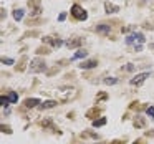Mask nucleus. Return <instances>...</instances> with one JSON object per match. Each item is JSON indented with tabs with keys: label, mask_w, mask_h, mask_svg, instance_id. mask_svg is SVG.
<instances>
[{
	"label": "nucleus",
	"mask_w": 154,
	"mask_h": 144,
	"mask_svg": "<svg viewBox=\"0 0 154 144\" xmlns=\"http://www.w3.org/2000/svg\"><path fill=\"white\" fill-rule=\"evenodd\" d=\"M57 93H58V96H60L61 101H70V100H73V98L76 96V90H75V88H70V86L58 88Z\"/></svg>",
	"instance_id": "f257e3e1"
},
{
	"label": "nucleus",
	"mask_w": 154,
	"mask_h": 144,
	"mask_svg": "<svg viewBox=\"0 0 154 144\" xmlns=\"http://www.w3.org/2000/svg\"><path fill=\"white\" fill-rule=\"evenodd\" d=\"M28 70H30V73H42L47 70V63L42 58H33L28 65Z\"/></svg>",
	"instance_id": "f03ea898"
},
{
	"label": "nucleus",
	"mask_w": 154,
	"mask_h": 144,
	"mask_svg": "<svg viewBox=\"0 0 154 144\" xmlns=\"http://www.w3.org/2000/svg\"><path fill=\"white\" fill-rule=\"evenodd\" d=\"M71 15H73V17L76 18V20H81V22L88 18L86 10H85L83 7H80V5H76V4H75L73 7H71Z\"/></svg>",
	"instance_id": "7ed1b4c3"
},
{
	"label": "nucleus",
	"mask_w": 154,
	"mask_h": 144,
	"mask_svg": "<svg viewBox=\"0 0 154 144\" xmlns=\"http://www.w3.org/2000/svg\"><path fill=\"white\" fill-rule=\"evenodd\" d=\"M136 41H137V45H143L144 43V35L139 33V32H134V33H131L126 37V45H134Z\"/></svg>",
	"instance_id": "20e7f679"
},
{
	"label": "nucleus",
	"mask_w": 154,
	"mask_h": 144,
	"mask_svg": "<svg viewBox=\"0 0 154 144\" xmlns=\"http://www.w3.org/2000/svg\"><path fill=\"white\" fill-rule=\"evenodd\" d=\"M149 71H144V73H139V75H136L134 78H131V86H141V84L146 81V78H149Z\"/></svg>",
	"instance_id": "39448f33"
},
{
	"label": "nucleus",
	"mask_w": 154,
	"mask_h": 144,
	"mask_svg": "<svg viewBox=\"0 0 154 144\" xmlns=\"http://www.w3.org/2000/svg\"><path fill=\"white\" fill-rule=\"evenodd\" d=\"M43 41L45 43H50L51 47H55V48H58V47L63 45V41H61L60 38H53V37H43Z\"/></svg>",
	"instance_id": "423d86ee"
},
{
	"label": "nucleus",
	"mask_w": 154,
	"mask_h": 144,
	"mask_svg": "<svg viewBox=\"0 0 154 144\" xmlns=\"http://www.w3.org/2000/svg\"><path fill=\"white\" fill-rule=\"evenodd\" d=\"M28 5H30V7H33V10H32V15H33V17L40 15L42 8H40V4H38V0H30V2H28Z\"/></svg>",
	"instance_id": "0eeeda50"
},
{
	"label": "nucleus",
	"mask_w": 154,
	"mask_h": 144,
	"mask_svg": "<svg viewBox=\"0 0 154 144\" xmlns=\"http://www.w3.org/2000/svg\"><path fill=\"white\" fill-rule=\"evenodd\" d=\"M96 65H98L96 60H88V61H83V63L80 65V68L81 70H91V68H94Z\"/></svg>",
	"instance_id": "6e6552de"
},
{
	"label": "nucleus",
	"mask_w": 154,
	"mask_h": 144,
	"mask_svg": "<svg viewBox=\"0 0 154 144\" xmlns=\"http://www.w3.org/2000/svg\"><path fill=\"white\" fill-rule=\"evenodd\" d=\"M104 8H106V14H116V12H119V7L111 4V2H106V4H104Z\"/></svg>",
	"instance_id": "1a4fd4ad"
},
{
	"label": "nucleus",
	"mask_w": 154,
	"mask_h": 144,
	"mask_svg": "<svg viewBox=\"0 0 154 144\" xmlns=\"http://www.w3.org/2000/svg\"><path fill=\"white\" fill-rule=\"evenodd\" d=\"M81 43H83V40H81V38H75V40H68V41H65V45H66L68 48H76V47H80Z\"/></svg>",
	"instance_id": "9d476101"
},
{
	"label": "nucleus",
	"mask_w": 154,
	"mask_h": 144,
	"mask_svg": "<svg viewBox=\"0 0 154 144\" xmlns=\"http://www.w3.org/2000/svg\"><path fill=\"white\" fill-rule=\"evenodd\" d=\"M23 104L27 108H35L37 104H42V103H40V100H38V98H28V100H25Z\"/></svg>",
	"instance_id": "9b49d317"
},
{
	"label": "nucleus",
	"mask_w": 154,
	"mask_h": 144,
	"mask_svg": "<svg viewBox=\"0 0 154 144\" xmlns=\"http://www.w3.org/2000/svg\"><path fill=\"white\" fill-rule=\"evenodd\" d=\"M57 101H53V100H48V101H43V103L40 104V108L42 109H51V108H55L57 106Z\"/></svg>",
	"instance_id": "f8f14e48"
},
{
	"label": "nucleus",
	"mask_w": 154,
	"mask_h": 144,
	"mask_svg": "<svg viewBox=\"0 0 154 144\" xmlns=\"http://www.w3.org/2000/svg\"><path fill=\"white\" fill-rule=\"evenodd\" d=\"M109 30H111V27L109 25H106V23H101V25H96V32L98 33H109Z\"/></svg>",
	"instance_id": "ddd939ff"
},
{
	"label": "nucleus",
	"mask_w": 154,
	"mask_h": 144,
	"mask_svg": "<svg viewBox=\"0 0 154 144\" xmlns=\"http://www.w3.org/2000/svg\"><path fill=\"white\" fill-rule=\"evenodd\" d=\"M88 57V51L86 50H78L76 53L73 55V58L71 60H80V58H86Z\"/></svg>",
	"instance_id": "4468645a"
},
{
	"label": "nucleus",
	"mask_w": 154,
	"mask_h": 144,
	"mask_svg": "<svg viewBox=\"0 0 154 144\" xmlns=\"http://www.w3.org/2000/svg\"><path fill=\"white\" fill-rule=\"evenodd\" d=\"M23 15H25V10H23V8H17V10L14 12V18H15L17 22H20L22 18H23Z\"/></svg>",
	"instance_id": "2eb2a0df"
},
{
	"label": "nucleus",
	"mask_w": 154,
	"mask_h": 144,
	"mask_svg": "<svg viewBox=\"0 0 154 144\" xmlns=\"http://www.w3.org/2000/svg\"><path fill=\"white\" fill-rule=\"evenodd\" d=\"M106 124V118H100V119H94L93 121V127H101Z\"/></svg>",
	"instance_id": "dca6fc26"
},
{
	"label": "nucleus",
	"mask_w": 154,
	"mask_h": 144,
	"mask_svg": "<svg viewBox=\"0 0 154 144\" xmlns=\"http://www.w3.org/2000/svg\"><path fill=\"white\" fill-rule=\"evenodd\" d=\"M103 83H104V84H109V86H111V84H116V83H118V78H113V76L104 78V80H103Z\"/></svg>",
	"instance_id": "f3484780"
},
{
	"label": "nucleus",
	"mask_w": 154,
	"mask_h": 144,
	"mask_svg": "<svg viewBox=\"0 0 154 144\" xmlns=\"http://www.w3.org/2000/svg\"><path fill=\"white\" fill-rule=\"evenodd\" d=\"M134 126H136V127H143L144 126V118L136 116V119H134Z\"/></svg>",
	"instance_id": "a211bd4d"
},
{
	"label": "nucleus",
	"mask_w": 154,
	"mask_h": 144,
	"mask_svg": "<svg viewBox=\"0 0 154 144\" xmlns=\"http://www.w3.org/2000/svg\"><path fill=\"white\" fill-rule=\"evenodd\" d=\"M8 103H10L8 96H2V98H0V104H2L4 108H7V106H8Z\"/></svg>",
	"instance_id": "6ab92c4d"
},
{
	"label": "nucleus",
	"mask_w": 154,
	"mask_h": 144,
	"mask_svg": "<svg viewBox=\"0 0 154 144\" xmlns=\"http://www.w3.org/2000/svg\"><path fill=\"white\" fill-rule=\"evenodd\" d=\"M98 113H100V109H96V108H93V109H90V111L86 113V116H88V118H94Z\"/></svg>",
	"instance_id": "aec40b11"
},
{
	"label": "nucleus",
	"mask_w": 154,
	"mask_h": 144,
	"mask_svg": "<svg viewBox=\"0 0 154 144\" xmlns=\"http://www.w3.org/2000/svg\"><path fill=\"white\" fill-rule=\"evenodd\" d=\"M8 100H10V103H17V100H18V96H17V93H8Z\"/></svg>",
	"instance_id": "412c9836"
},
{
	"label": "nucleus",
	"mask_w": 154,
	"mask_h": 144,
	"mask_svg": "<svg viewBox=\"0 0 154 144\" xmlns=\"http://www.w3.org/2000/svg\"><path fill=\"white\" fill-rule=\"evenodd\" d=\"M2 63H4V65H14L15 61L12 60V58H2Z\"/></svg>",
	"instance_id": "4be33fe9"
},
{
	"label": "nucleus",
	"mask_w": 154,
	"mask_h": 144,
	"mask_svg": "<svg viewBox=\"0 0 154 144\" xmlns=\"http://www.w3.org/2000/svg\"><path fill=\"white\" fill-rule=\"evenodd\" d=\"M146 113H147V116L154 118V106H149V108L146 109Z\"/></svg>",
	"instance_id": "5701e85b"
},
{
	"label": "nucleus",
	"mask_w": 154,
	"mask_h": 144,
	"mask_svg": "<svg viewBox=\"0 0 154 144\" xmlns=\"http://www.w3.org/2000/svg\"><path fill=\"white\" fill-rule=\"evenodd\" d=\"M2 131H5L7 134H10V133H12V131H10V127H8V126H4V124H2Z\"/></svg>",
	"instance_id": "b1692460"
},
{
	"label": "nucleus",
	"mask_w": 154,
	"mask_h": 144,
	"mask_svg": "<svg viewBox=\"0 0 154 144\" xmlns=\"http://www.w3.org/2000/svg\"><path fill=\"white\" fill-rule=\"evenodd\" d=\"M65 18H66V14L63 12V14H60V17H58V20H60V22H63Z\"/></svg>",
	"instance_id": "393cba45"
},
{
	"label": "nucleus",
	"mask_w": 154,
	"mask_h": 144,
	"mask_svg": "<svg viewBox=\"0 0 154 144\" xmlns=\"http://www.w3.org/2000/svg\"><path fill=\"white\" fill-rule=\"evenodd\" d=\"M126 70H128V71H133V70H134V66H133V65H131V63H128Z\"/></svg>",
	"instance_id": "a878e982"
},
{
	"label": "nucleus",
	"mask_w": 154,
	"mask_h": 144,
	"mask_svg": "<svg viewBox=\"0 0 154 144\" xmlns=\"http://www.w3.org/2000/svg\"><path fill=\"white\" fill-rule=\"evenodd\" d=\"M134 50H136V51H141V50H143V45H136V47H134Z\"/></svg>",
	"instance_id": "bb28decb"
},
{
	"label": "nucleus",
	"mask_w": 154,
	"mask_h": 144,
	"mask_svg": "<svg viewBox=\"0 0 154 144\" xmlns=\"http://www.w3.org/2000/svg\"><path fill=\"white\" fill-rule=\"evenodd\" d=\"M111 144H123V142H121V141H113Z\"/></svg>",
	"instance_id": "cd10ccee"
},
{
	"label": "nucleus",
	"mask_w": 154,
	"mask_h": 144,
	"mask_svg": "<svg viewBox=\"0 0 154 144\" xmlns=\"http://www.w3.org/2000/svg\"><path fill=\"white\" fill-rule=\"evenodd\" d=\"M133 144H141V141H136V142H133Z\"/></svg>",
	"instance_id": "c85d7f7f"
},
{
	"label": "nucleus",
	"mask_w": 154,
	"mask_h": 144,
	"mask_svg": "<svg viewBox=\"0 0 154 144\" xmlns=\"http://www.w3.org/2000/svg\"><path fill=\"white\" fill-rule=\"evenodd\" d=\"M151 48H154V45H151Z\"/></svg>",
	"instance_id": "c756f323"
}]
</instances>
